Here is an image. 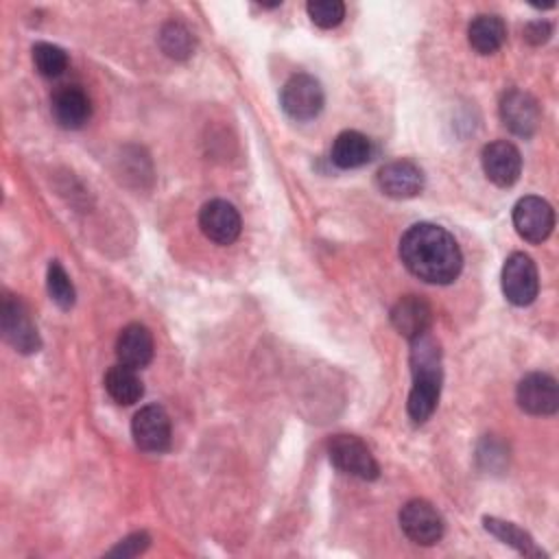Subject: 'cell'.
Instances as JSON below:
<instances>
[{"mask_svg":"<svg viewBox=\"0 0 559 559\" xmlns=\"http://www.w3.org/2000/svg\"><path fill=\"white\" fill-rule=\"evenodd\" d=\"M199 227L207 240L216 245H231L240 236L242 221L231 203L212 199L199 212Z\"/></svg>","mask_w":559,"mask_h":559,"instance_id":"8fae6325","label":"cell"},{"mask_svg":"<svg viewBox=\"0 0 559 559\" xmlns=\"http://www.w3.org/2000/svg\"><path fill=\"white\" fill-rule=\"evenodd\" d=\"M148 544H151V537L144 531L131 533L129 537L120 539V544H116L107 555L109 557H135L140 552H144L148 548Z\"/></svg>","mask_w":559,"mask_h":559,"instance_id":"484cf974","label":"cell"},{"mask_svg":"<svg viewBox=\"0 0 559 559\" xmlns=\"http://www.w3.org/2000/svg\"><path fill=\"white\" fill-rule=\"evenodd\" d=\"M328 456L334 467L360 480H376L380 474L371 450L354 435H334L328 441Z\"/></svg>","mask_w":559,"mask_h":559,"instance_id":"5b68a950","label":"cell"},{"mask_svg":"<svg viewBox=\"0 0 559 559\" xmlns=\"http://www.w3.org/2000/svg\"><path fill=\"white\" fill-rule=\"evenodd\" d=\"M0 328H2V336L4 341L20 354H35L41 347V338L39 332L26 310V306L22 304V299L13 297V295H4L2 297V306H0Z\"/></svg>","mask_w":559,"mask_h":559,"instance_id":"277c9868","label":"cell"},{"mask_svg":"<svg viewBox=\"0 0 559 559\" xmlns=\"http://www.w3.org/2000/svg\"><path fill=\"white\" fill-rule=\"evenodd\" d=\"M46 286H48V295L50 299L61 308V310H70L74 306L76 293L72 286L70 275L66 273V269L61 266L59 260H50L48 271H46Z\"/></svg>","mask_w":559,"mask_h":559,"instance_id":"603a6c76","label":"cell"},{"mask_svg":"<svg viewBox=\"0 0 559 559\" xmlns=\"http://www.w3.org/2000/svg\"><path fill=\"white\" fill-rule=\"evenodd\" d=\"M105 391L109 393V397L116 404L131 406L142 397L144 386L138 376V369H131V367L118 362V365L109 367V371L105 373Z\"/></svg>","mask_w":559,"mask_h":559,"instance_id":"ffe728a7","label":"cell"},{"mask_svg":"<svg viewBox=\"0 0 559 559\" xmlns=\"http://www.w3.org/2000/svg\"><path fill=\"white\" fill-rule=\"evenodd\" d=\"M483 526H485L487 533L498 537L502 544L515 548L520 555H524V557H544V552L537 548L533 537L524 528H520L518 524L493 518V515H485Z\"/></svg>","mask_w":559,"mask_h":559,"instance_id":"44dd1931","label":"cell"},{"mask_svg":"<svg viewBox=\"0 0 559 559\" xmlns=\"http://www.w3.org/2000/svg\"><path fill=\"white\" fill-rule=\"evenodd\" d=\"M52 118L63 129H81L92 118V100L79 85H61L50 100Z\"/></svg>","mask_w":559,"mask_h":559,"instance_id":"9a60e30c","label":"cell"},{"mask_svg":"<svg viewBox=\"0 0 559 559\" xmlns=\"http://www.w3.org/2000/svg\"><path fill=\"white\" fill-rule=\"evenodd\" d=\"M116 356L120 365L142 369L153 360V336L146 325L129 323L116 338Z\"/></svg>","mask_w":559,"mask_h":559,"instance_id":"e0dca14e","label":"cell"},{"mask_svg":"<svg viewBox=\"0 0 559 559\" xmlns=\"http://www.w3.org/2000/svg\"><path fill=\"white\" fill-rule=\"evenodd\" d=\"M306 11L319 28H334L345 17V4L341 0H310Z\"/></svg>","mask_w":559,"mask_h":559,"instance_id":"d4e9b609","label":"cell"},{"mask_svg":"<svg viewBox=\"0 0 559 559\" xmlns=\"http://www.w3.org/2000/svg\"><path fill=\"white\" fill-rule=\"evenodd\" d=\"M400 526L404 535L419 546L437 544L445 531V524L439 511L428 500H421V498L408 500L400 509Z\"/></svg>","mask_w":559,"mask_h":559,"instance_id":"52a82bcc","label":"cell"},{"mask_svg":"<svg viewBox=\"0 0 559 559\" xmlns=\"http://www.w3.org/2000/svg\"><path fill=\"white\" fill-rule=\"evenodd\" d=\"M507 39V26L500 15L480 13L467 26V41L478 55H493Z\"/></svg>","mask_w":559,"mask_h":559,"instance_id":"d6986e66","label":"cell"},{"mask_svg":"<svg viewBox=\"0 0 559 559\" xmlns=\"http://www.w3.org/2000/svg\"><path fill=\"white\" fill-rule=\"evenodd\" d=\"M500 118L504 127L520 135V138H531L537 127H539V105L537 100L522 90H507L500 98Z\"/></svg>","mask_w":559,"mask_h":559,"instance_id":"7c38bea8","label":"cell"},{"mask_svg":"<svg viewBox=\"0 0 559 559\" xmlns=\"http://www.w3.org/2000/svg\"><path fill=\"white\" fill-rule=\"evenodd\" d=\"M552 35V26L546 22V20H533L524 26L522 31V37L531 44V46H539V44H546Z\"/></svg>","mask_w":559,"mask_h":559,"instance_id":"4316f807","label":"cell"},{"mask_svg":"<svg viewBox=\"0 0 559 559\" xmlns=\"http://www.w3.org/2000/svg\"><path fill=\"white\" fill-rule=\"evenodd\" d=\"M411 373L413 389L408 393L406 411L413 424H424L437 408L441 393V349L428 332L411 341Z\"/></svg>","mask_w":559,"mask_h":559,"instance_id":"7a4b0ae2","label":"cell"},{"mask_svg":"<svg viewBox=\"0 0 559 559\" xmlns=\"http://www.w3.org/2000/svg\"><path fill=\"white\" fill-rule=\"evenodd\" d=\"M131 435L144 452H166L170 445V417L159 404L142 406L131 421Z\"/></svg>","mask_w":559,"mask_h":559,"instance_id":"9c48e42d","label":"cell"},{"mask_svg":"<svg viewBox=\"0 0 559 559\" xmlns=\"http://www.w3.org/2000/svg\"><path fill=\"white\" fill-rule=\"evenodd\" d=\"M159 48L164 50L166 57H170L175 61H186L194 52L197 39L183 22L170 20L159 31Z\"/></svg>","mask_w":559,"mask_h":559,"instance_id":"7402d4cb","label":"cell"},{"mask_svg":"<svg viewBox=\"0 0 559 559\" xmlns=\"http://www.w3.org/2000/svg\"><path fill=\"white\" fill-rule=\"evenodd\" d=\"M378 188L391 199H413L424 190V173L411 159H395L378 170Z\"/></svg>","mask_w":559,"mask_h":559,"instance_id":"5bb4252c","label":"cell"},{"mask_svg":"<svg viewBox=\"0 0 559 559\" xmlns=\"http://www.w3.org/2000/svg\"><path fill=\"white\" fill-rule=\"evenodd\" d=\"M391 323L402 336L413 341L428 332L432 323V308L417 295H404L391 308Z\"/></svg>","mask_w":559,"mask_h":559,"instance_id":"2e32d148","label":"cell"},{"mask_svg":"<svg viewBox=\"0 0 559 559\" xmlns=\"http://www.w3.org/2000/svg\"><path fill=\"white\" fill-rule=\"evenodd\" d=\"M513 227L522 240L539 245L552 234L555 212L542 197H522L513 207Z\"/></svg>","mask_w":559,"mask_h":559,"instance_id":"ba28073f","label":"cell"},{"mask_svg":"<svg viewBox=\"0 0 559 559\" xmlns=\"http://www.w3.org/2000/svg\"><path fill=\"white\" fill-rule=\"evenodd\" d=\"M518 406L528 415H555L559 408V386L548 373L533 371L518 382Z\"/></svg>","mask_w":559,"mask_h":559,"instance_id":"30bf717a","label":"cell"},{"mask_svg":"<svg viewBox=\"0 0 559 559\" xmlns=\"http://www.w3.org/2000/svg\"><path fill=\"white\" fill-rule=\"evenodd\" d=\"M480 162H483V170H485L487 179L491 183H496L498 188H509L520 179L522 155H520L518 146L507 140L489 142L483 148Z\"/></svg>","mask_w":559,"mask_h":559,"instance_id":"4fadbf2b","label":"cell"},{"mask_svg":"<svg viewBox=\"0 0 559 559\" xmlns=\"http://www.w3.org/2000/svg\"><path fill=\"white\" fill-rule=\"evenodd\" d=\"M33 63L37 72L46 79H55L66 72L68 68V55L63 48L48 44V41H37L33 46Z\"/></svg>","mask_w":559,"mask_h":559,"instance_id":"cb8c5ba5","label":"cell"},{"mask_svg":"<svg viewBox=\"0 0 559 559\" xmlns=\"http://www.w3.org/2000/svg\"><path fill=\"white\" fill-rule=\"evenodd\" d=\"M502 293L513 306H528L535 301L539 293V277L535 262L526 253L515 251L504 260Z\"/></svg>","mask_w":559,"mask_h":559,"instance_id":"8992f818","label":"cell"},{"mask_svg":"<svg viewBox=\"0 0 559 559\" xmlns=\"http://www.w3.org/2000/svg\"><path fill=\"white\" fill-rule=\"evenodd\" d=\"M330 159L341 170L360 168L371 159V142L360 131H343L332 144Z\"/></svg>","mask_w":559,"mask_h":559,"instance_id":"ac0fdd59","label":"cell"},{"mask_svg":"<svg viewBox=\"0 0 559 559\" xmlns=\"http://www.w3.org/2000/svg\"><path fill=\"white\" fill-rule=\"evenodd\" d=\"M282 109L286 111L288 118L293 120H312L321 114L325 96L321 83L306 72L293 74L280 94Z\"/></svg>","mask_w":559,"mask_h":559,"instance_id":"3957f363","label":"cell"},{"mask_svg":"<svg viewBox=\"0 0 559 559\" xmlns=\"http://www.w3.org/2000/svg\"><path fill=\"white\" fill-rule=\"evenodd\" d=\"M400 258L426 284H450L463 269V255L454 236L432 223H417L404 231Z\"/></svg>","mask_w":559,"mask_h":559,"instance_id":"6da1fadb","label":"cell"}]
</instances>
